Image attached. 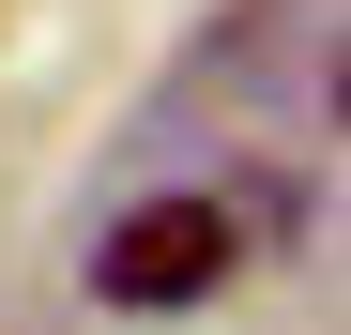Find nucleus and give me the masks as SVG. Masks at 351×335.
I'll use <instances>...</instances> for the list:
<instances>
[{"instance_id":"f257e3e1","label":"nucleus","mask_w":351,"mask_h":335,"mask_svg":"<svg viewBox=\"0 0 351 335\" xmlns=\"http://www.w3.org/2000/svg\"><path fill=\"white\" fill-rule=\"evenodd\" d=\"M229 259H245V229H229V198H138V213H107V244H92V290L123 305V320H184L229 290Z\"/></svg>"}]
</instances>
